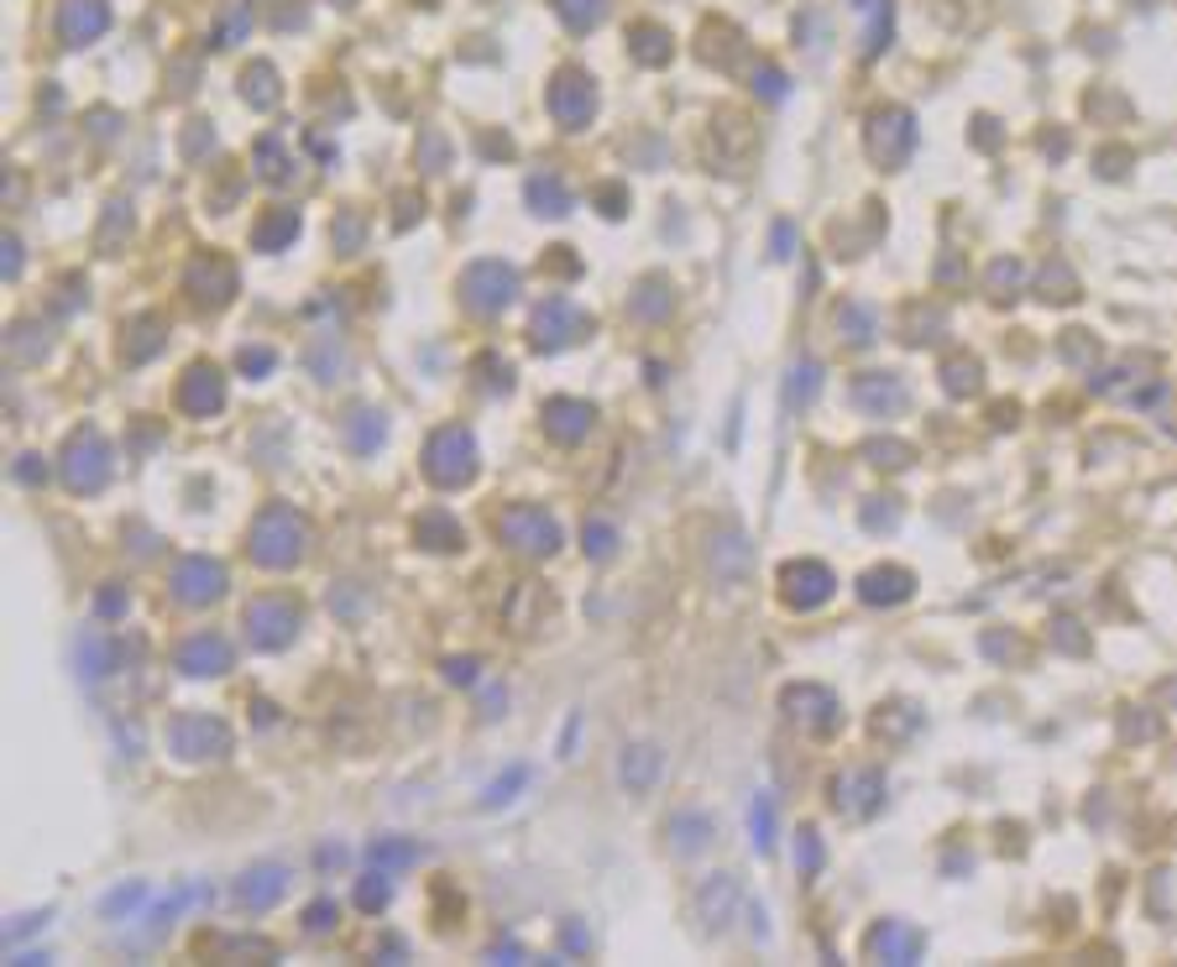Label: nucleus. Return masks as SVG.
I'll return each mask as SVG.
<instances>
[{"instance_id": "obj_14", "label": "nucleus", "mask_w": 1177, "mask_h": 967, "mask_svg": "<svg viewBox=\"0 0 1177 967\" xmlns=\"http://www.w3.org/2000/svg\"><path fill=\"white\" fill-rule=\"evenodd\" d=\"M833 806H838L842 816H853V821L874 816V810L884 806V774H879V769L838 774V785H833Z\"/></svg>"}, {"instance_id": "obj_50", "label": "nucleus", "mask_w": 1177, "mask_h": 967, "mask_svg": "<svg viewBox=\"0 0 1177 967\" xmlns=\"http://www.w3.org/2000/svg\"><path fill=\"white\" fill-rule=\"evenodd\" d=\"M17 481H42L38 455H21V460H17Z\"/></svg>"}, {"instance_id": "obj_3", "label": "nucleus", "mask_w": 1177, "mask_h": 967, "mask_svg": "<svg viewBox=\"0 0 1177 967\" xmlns=\"http://www.w3.org/2000/svg\"><path fill=\"white\" fill-rule=\"evenodd\" d=\"M424 476L435 487H466L477 476V439L466 424H445L424 445Z\"/></svg>"}, {"instance_id": "obj_24", "label": "nucleus", "mask_w": 1177, "mask_h": 967, "mask_svg": "<svg viewBox=\"0 0 1177 967\" xmlns=\"http://www.w3.org/2000/svg\"><path fill=\"white\" fill-rule=\"evenodd\" d=\"M382 439H388V414L382 408H357V414L346 418V445L357 455L382 450Z\"/></svg>"}, {"instance_id": "obj_53", "label": "nucleus", "mask_w": 1177, "mask_h": 967, "mask_svg": "<svg viewBox=\"0 0 1177 967\" xmlns=\"http://www.w3.org/2000/svg\"><path fill=\"white\" fill-rule=\"evenodd\" d=\"M17 273H21V246L11 241V246H6V277H17Z\"/></svg>"}, {"instance_id": "obj_23", "label": "nucleus", "mask_w": 1177, "mask_h": 967, "mask_svg": "<svg viewBox=\"0 0 1177 967\" xmlns=\"http://www.w3.org/2000/svg\"><path fill=\"white\" fill-rule=\"evenodd\" d=\"M304 366L315 372V382H336L346 372V346H340V330H315V340L304 346Z\"/></svg>"}, {"instance_id": "obj_48", "label": "nucleus", "mask_w": 1177, "mask_h": 967, "mask_svg": "<svg viewBox=\"0 0 1177 967\" xmlns=\"http://www.w3.org/2000/svg\"><path fill=\"white\" fill-rule=\"evenodd\" d=\"M869 455H879L874 466H890V471H895V466H905V445H869Z\"/></svg>"}, {"instance_id": "obj_33", "label": "nucleus", "mask_w": 1177, "mask_h": 967, "mask_svg": "<svg viewBox=\"0 0 1177 967\" xmlns=\"http://www.w3.org/2000/svg\"><path fill=\"white\" fill-rule=\"evenodd\" d=\"M749 831H754V848L759 852L775 848V795H770V790L754 795V806H749Z\"/></svg>"}, {"instance_id": "obj_41", "label": "nucleus", "mask_w": 1177, "mask_h": 967, "mask_svg": "<svg viewBox=\"0 0 1177 967\" xmlns=\"http://www.w3.org/2000/svg\"><path fill=\"white\" fill-rule=\"evenodd\" d=\"M634 315H639V319H665V315H670V294H665L659 283H649V288L634 298Z\"/></svg>"}, {"instance_id": "obj_5", "label": "nucleus", "mask_w": 1177, "mask_h": 967, "mask_svg": "<svg viewBox=\"0 0 1177 967\" xmlns=\"http://www.w3.org/2000/svg\"><path fill=\"white\" fill-rule=\"evenodd\" d=\"M299 628H304V607L288 602V596H257V602L246 607V638H252V649H262V653L288 649V644L299 638Z\"/></svg>"}, {"instance_id": "obj_27", "label": "nucleus", "mask_w": 1177, "mask_h": 967, "mask_svg": "<svg viewBox=\"0 0 1177 967\" xmlns=\"http://www.w3.org/2000/svg\"><path fill=\"white\" fill-rule=\"evenodd\" d=\"M116 670V644L105 638V633H84L79 638V674L84 680H105V674Z\"/></svg>"}, {"instance_id": "obj_52", "label": "nucleus", "mask_w": 1177, "mask_h": 967, "mask_svg": "<svg viewBox=\"0 0 1177 967\" xmlns=\"http://www.w3.org/2000/svg\"><path fill=\"white\" fill-rule=\"evenodd\" d=\"M581 947H586V931L571 921V926H565V952H581Z\"/></svg>"}, {"instance_id": "obj_37", "label": "nucleus", "mask_w": 1177, "mask_h": 967, "mask_svg": "<svg viewBox=\"0 0 1177 967\" xmlns=\"http://www.w3.org/2000/svg\"><path fill=\"white\" fill-rule=\"evenodd\" d=\"M6 351L32 366V361H42V355H47V336H42L38 325H17V330L6 336Z\"/></svg>"}, {"instance_id": "obj_40", "label": "nucleus", "mask_w": 1177, "mask_h": 967, "mask_svg": "<svg viewBox=\"0 0 1177 967\" xmlns=\"http://www.w3.org/2000/svg\"><path fill=\"white\" fill-rule=\"evenodd\" d=\"M141 900H147V884H120L116 894H105V915H110V921H116V915H126V910H137Z\"/></svg>"}, {"instance_id": "obj_8", "label": "nucleus", "mask_w": 1177, "mask_h": 967, "mask_svg": "<svg viewBox=\"0 0 1177 967\" xmlns=\"http://www.w3.org/2000/svg\"><path fill=\"white\" fill-rule=\"evenodd\" d=\"M168 586H173V596H179L183 607H210V602L225 596L231 575L210 554H183L179 565H173V575H168Z\"/></svg>"}, {"instance_id": "obj_30", "label": "nucleus", "mask_w": 1177, "mask_h": 967, "mask_svg": "<svg viewBox=\"0 0 1177 967\" xmlns=\"http://www.w3.org/2000/svg\"><path fill=\"white\" fill-rule=\"evenodd\" d=\"M749 539L743 533H722L718 544H712V565H718V575H743L749 571Z\"/></svg>"}, {"instance_id": "obj_25", "label": "nucleus", "mask_w": 1177, "mask_h": 967, "mask_svg": "<svg viewBox=\"0 0 1177 967\" xmlns=\"http://www.w3.org/2000/svg\"><path fill=\"white\" fill-rule=\"evenodd\" d=\"M707 842H712V816H701V810H680L676 821H670V848H676L680 858H697Z\"/></svg>"}, {"instance_id": "obj_22", "label": "nucleus", "mask_w": 1177, "mask_h": 967, "mask_svg": "<svg viewBox=\"0 0 1177 967\" xmlns=\"http://www.w3.org/2000/svg\"><path fill=\"white\" fill-rule=\"evenodd\" d=\"M697 910H701V921L712 931H722L728 921H733V910H739V884L728 879V873H712L707 884H701V894H697Z\"/></svg>"}, {"instance_id": "obj_51", "label": "nucleus", "mask_w": 1177, "mask_h": 967, "mask_svg": "<svg viewBox=\"0 0 1177 967\" xmlns=\"http://www.w3.org/2000/svg\"><path fill=\"white\" fill-rule=\"evenodd\" d=\"M120 607H126V596H120L116 586H110V592H100V617H116Z\"/></svg>"}, {"instance_id": "obj_15", "label": "nucleus", "mask_w": 1177, "mask_h": 967, "mask_svg": "<svg viewBox=\"0 0 1177 967\" xmlns=\"http://www.w3.org/2000/svg\"><path fill=\"white\" fill-rule=\"evenodd\" d=\"M863 952L874 957V963H895V967H911L926 952V936H921L916 926H905V921H879L874 931H869V942H863Z\"/></svg>"}, {"instance_id": "obj_43", "label": "nucleus", "mask_w": 1177, "mask_h": 967, "mask_svg": "<svg viewBox=\"0 0 1177 967\" xmlns=\"http://www.w3.org/2000/svg\"><path fill=\"white\" fill-rule=\"evenodd\" d=\"M947 393H978V361H953L947 366Z\"/></svg>"}, {"instance_id": "obj_39", "label": "nucleus", "mask_w": 1177, "mask_h": 967, "mask_svg": "<svg viewBox=\"0 0 1177 967\" xmlns=\"http://www.w3.org/2000/svg\"><path fill=\"white\" fill-rule=\"evenodd\" d=\"M236 366H241L246 376H252V382H257V376H267L273 366H278V351H273V346H241Z\"/></svg>"}, {"instance_id": "obj_49", "label": "nucleus", "mask_w": 1177, "mask_h": 967, "mask_svg": "<svg viewBox=\"0 0 1177 967\" xmlns=\"http://www.w3.org/2000/svg\"><path fill=\"white\" fill-rule=\"evenodd\" d=\"M42 921H47V915H42V910H38V915H21V921H17V926H11V931H6V942H11V947H17V942H21V936H32V931H42Z\"/></svg>"}, {"instance_id": "obj_47", "label": "nucleus", "mask_w": 1177, "mask_h": 967, "mask_svg": "<svg viewBox=\"0 0 1177 967\" xmlns=\"http://www.w3.org/2000/svg\"><path fill=\"white\" fill-rule=\"evenodd\" d=\"M445 680L450 686H477V659H445Z\"/></svg>"}, {"instance_id": "obj_12", "label": "nucleus", "mask_w": 1177, "mask_h": 967, "mask_svg": "<svg viewBox=\"0 0 1177 967\" xmlns=\"http://www.w3.org/2000/svg\"><path fill=\"white\" fill-rule=\"evenodd\" d=\"M785 716L806 732H833L842 722V706L827 686H791L785 691Z\"/></svg>"}, {"instance_id": "obj_13", "label": "nucleus", "mask_w": 1177, "mask_h": 967, "mask_svg": "<svg viewBox=\"0 0 1177 967\" xmlns=\"http://www.w3.org/2000/svg\"><path fill=\"white\" fill-rule=\"evenodd\" d=\"M179 670L194 674V680H210V674H231V665H236V649L220 638V633H194V638H183L179 644Z\"/></svg>"}, {"instance_id": "obj_4", "label": "nucleus", "mask_w": 1177, "mask_h": 967, "mask_svg": "<svg viewBox=\"0 0 1177 967\" xmlns=\"http://www.w3.org/2000/svg\"><path fill=\"white\" fill-rule=\"evenodd\" d=\"M59 476L68 492H100L105 481H110V445H105L95 429H74L68 435V445H63L59 455Z\"/></svg>"}, {"instance_id": "obj_2", "label": "nucleus", "mask_w": 1177, "mask_h": 967, "mask_svg": "<svg viewBox=\"0 0 1177 967\" xmlns=\"http://www.w3.org/2000/svg\"><path fill=\"white\" fill-rule=\"evenodd\" d=\"M231 743H236V737L225 727V716H215V711H179V716L168 722V753L183 758V764L225 758Z\"/></svg>"}, {"instance_id": "obj_20", "label": "nucleus", "mask_w": 1177, "mask_h": 967, "mask_svg": "<svg viewBox=\"0 0 1177 967\" xmlns=\"http://www.w3.org/2000/svg\"><path fill=\"white\" fill-rule=\"evenodd\" d=\"M911 592H916V575L900 571V565H874L858 581V596L869 607H900V602H911Z\"/></svg>"}, {"instance_id": "obj_28", "label": "nucleus", "mask_w": 1177, "mask_h": 967, "mask_svg": "<svg viewBox=\"0 0 1177 967\" xmlns=\"http://www.w3.org/2000/svg\"><path fill=\"white\" fill-rule=\"evenodd\" d=\"M821 387V366L817 361H796L791 366V382H785V408H806Z\"/></svg>"}, {"instance_id": "obj_1", "label": "nucleus", "mask_w": 1177, "mask_h": 967, "mask_svg": "<svg viewBox=\"0 0 1177 967\" xmlns=\"http://www.w3.org/2000/svg\"><path fill=\"white\" fill-rule=\"evenodd\" d=\"M304 550H309L304 513L288 508V502H267L257 513V523H252V533H246V554L257 560L262 571H288V565L304 560Z\"/></svg>"}, {"instance_id": "obj_34", "label": "nucleus", "mask_w": 1177, "mask_h": 967, "mask_svg": "<svg viewBox=\"0 0 1177 967\" xmlns=\"http://www.w3.org/2000/svg\"><path fill=\"white\" fill-rule=\"evenodd\" d=\"M838 330L848 336V346H869V340H874V330H879V319H874V309H869V304H842Z\"/></svg>"}, {"instance_id": "obj_36", "label": "nucleus", "mask_w": 1177, "mask_h": 967, "mask_svg": "<svg viewBox=\"0 0 1177 967\" xmlns=\"http://www.w3.org/2000/svg\"><path fill=\"white\" fill-rule=\"evenodd\" d=\"M183 905H189V889H179V894H168V900H162L158 910H152V915H147V931H141L137 936V947H147V942H158L162 931L173 926V921H179L183 915Z\"/></svg>"}, {"instance_id": "obj_17", "label": "nucleus", "mask_w": 1177, "mask_h": 967, "mask_svg": "<svg viewBox=\"0 0 1177 967\" xmlns=\"http://www.w3.org/2000/svg\"><path fill=\"white\" fill-rule=\"evenodd\" d=\"M592 424H597V408H592L586 397H550V403H544V429H550V439H560V445L586 439Z\"/></svg>"}, {"instance_id": "obj_42", "label": "nucleus", "mask_w": 1177, "mask_h": 967, "mask_svg": "<svg viewBox=\"0 0 1177 967\" xmlns=\"http://www.w3.org/2000/svg\"><path fill=\"white\" fill-rule=\"evenodd\" d=\"M796 869L800 873H821V837L812 827L800 831V842H796Z\"/></svg>"}, {"instance_id": "obj_44", "label": "nucleus", "mask_w": 1177, "mask_h": 967, "mask_svg": "<svg viewBox=\"0 0 1177 967\" xmlns=\"http://www.w3.org/2000/svg\"><path fill=\"white\" fill-rule=\"evenodd\" d=\"M294 231H299V220H294V215H283V220H273V225L262 231V236H257V246H262V252H278L283 241L294 236Z\"/></svg>"}, {"instance_id": "obj_6", "label": "nucleus", "mask_w": 1177, "mask_h": 967, "mask_svg": "<svg viewBox=\"0 0 1177 967\" xmlns=\"http://www.w3.org/2000/svg\"><path fill=\"white\" fill-rule=\"evenodd\" d=\"M498 533L508 550L529 554V560H544V554L560 550V523L544 508H534V502H519V508H508V513L498 518Z\"/></svg>"}, {"instance_id": "obj_11", "label": "nucleus", "mask_w": 1177, "mask_h": 967, "mask_svg": "<svg viewBox=\"0 0 1177 967\" xmlns=\"http://www.w3.org/2000/svg\"><path fill=\"white\" fill-rule=\"evenodd\" d=\"M179 408L189 418H215L225 408V372L210 366V361H194L179 376Z\"/></svg>"}, {"instance_id": "obj_46", "label": "nucleus", "mask_w": 1177, "mask_h": 967, "mask_svg": "<svg viewBox=\"0 0 1177 967\" xmlns=\"http://www.w3.org/2000/svg\"><path fill=\"white\" fill-rule=\"evenodd\" d=\"M477 366H481V372H492V376H487V387H492V393H502V387H513V366H502L498 355H481Z\"/></svg>"}, {"instance_id": "obj_45", "label": "nucleus", "mask_w": 1177, "mask_h": 967, "mask_svg": "<svg viewBox=\"0 0 1177 967\" xmlns=\"http://www.w3.org/2000/svg\"><path fill=\"white\" fill-rule=\"evenodd\" d=\"M336 915H340V910H336V905H330V900H315V905H309V910H304V926H309V931H315V936H325V931H330V926H336Z\"/></svg>"}, {"instance_id": "obj_31", "label": "nucleus", "mask_w": 1177, "mask_h": 967, "mask_svg": "<svg viewBox=\"0 0 1177 967\" xmlns=\"http://www.w3.org/2000/svg\"><path fill=\"white\" fill-rule=\"evenodd\" d=\"M529 785V764H513L508 774H498L487 790H481V810H502L508 800H519V790Z\"/></svg>"}, {"instance_id": "obj_9", "label": "nucleus", "mask_w": 1177, "mask_h": 967, "mask_svg": "<svg viewBox=\"0 0 1177 967\" xmlns=\"http://www.w3.org/2000/svg\"><path fill=\"white\" fill-rule=\"evenodd\" d=\"M529 336H534V351H565L571 340L586 336V315L565 294H550L529 319Z\"/></svg>"}, {"instance_id": "obj_16", "label": "nucleus", "mask_w": 1177, "mask_h": 967, "mask_svg": "<svg viewBox=\"0 0 1177 967\" xmlns=\"http://www.w3.org/2000/svg\"><path fill=\"white\" fill-rule=\"evenodd\" d=\"M183 288H189L194 304L220 309V304H231V294H236V267H231V262H215V257H200L189 273H183Z\"/></svg>"}, {"instance_id": "obj_32", "label": "nucleus", "mask_w": 1177, "mask_h": 967, "mask_svg": "<svg viewBox=\"0 0 1177 967\" xmlns=\"http://www.w3.org/2000/svg\"><path fill=\"white\" fill-rule=\"evenodd\" d=\"M388 900H393V873L388 869H372L357 879V905L367 910V915H378V910H388Z\"/></svg>"}, {"instance_id": "obj_35", "label": "nucleus", "mask_w": 1177, "mask_h": 967, "mask_svg": "<svg viewBox=\"0 0 1177 967\" xmlns=\"http://www.w3.org/2000/svg\"><path fill=\"white\" fill-rule=\"evenodd\" d=\"M420 544H430V550H456L460 544V529H456V518L450 513H424L420 518Z\"/></svg>"}, {"instance_id": "obj_18", "label": "nucleus", "mask_w": 1177, "mask_h": 967, "mask_svg": "<svg viewBox=\"0 0 1177 967\" xmlns=\"http://www.w3.org/2000/svg\"><path fill=\"white\" fill-rule=\"evenodd\" d=\"M288 894V869L283 863H257L236 879V905L241 910H273Z\"/></svg>"}, {"instance_id": "obj_38", "label": "nucleus", "mask_w": 1177, "mask_h": 967, "mask_svg": "<svg viewBox=\"0 0 1177 967\" xmlns=\"http://www.w3.org/2000/svg\"><path fill=\"white\" fill-rule=\"evenodd\" d=\"M581 539H586V554H592V560H613V554H618V529H613L607 518H586Z\"/></svg>"}, {"instance_id": "obj_10", "label": "nucleus", "mask_w": 1177, "mask_h": 967, "mask_svg": "<svg viewBox=\"0 0 1177 967\" xmlns=\"http://www.w3.org/2000/svg\"><path fill=\"white\" fill-rule=\"evenodd\" d=\"M780 592H785V602L796 613H817V607L833 602L838 581H833V571L821 560H796V565H785V575H780Z\"/></svg>"}, {"instance_id": "obj_7", "label": "nucleus", "mask_w": 1177, "mask_h": 967, "mask_svg": "<svg viewBox=\"0 0 1177 967\" xmlns=\"http://www.w3.org/2000/svg\"><path fill=\"white\" fill-rule=\"evenodd\" d=\"M460 298H466L471 315L492 319L519 298V273L508 262H477V267H466V277H460Z\"/></svg>"}, {"instance_id": "obj_26", "label": "nucleus", "mask_w": 1177, "mask_h": 967, "mask_svg": "<svg viewBox=\"0 0 1177 967\" xmlns=\"http://www.w3.org/2000/svg\"><path fill=\"white\" fill-rule=\"evenodd\" d=\"M367 863L388 873H403V869H414V863H424V848L420 842H403V837H382V842L367 848Z\"/></svg>"}, {"instance_id": "obj_21", "label": "nucleus", "mask_w": 1177, "mask_h": 967, "mask_svg": "<svg viewBox=\"0 0 1177 967\" xmlns=\"http://www.w3.org/2000/svg\"><path fill=\"white\" fill-rule=\"evenodd\" d=\"M659 774H665V748H655V743H628V748H623V758H618L623 790H634V795L655 790Z\"/></svg>"}, {"instance_id": "obj_29", "label": "nucleus", "mask_w": 1177, "mask_h": 967, "mask_svg": "<svg viewBox=\"0 0 1177 967\" xmlns=\"http://www.w3.org/2000/svg\"><path fill=\"white\" fill-rule=\"evenodd\" d=\"M162 325L152 315L137 319V325H126V361H152V355L162 351Z\"/></svg>"}, {"instance_id": "obj_19", "label": "nucleus", "mask_w": 1177, "mask_h": 967, "mask_svg": "<svg viewBox=\"0 0 1177 967\" xmlns=\"http://www.w3.org/2000/svg\"><path fill=\"white\" fill-rule=\"evenodd\" d=\"M905 382H900L895 372H863L853 382V403L858 408H869L874 418H890V414H900L905 408Z\"/></svg>"}]
</instances>
